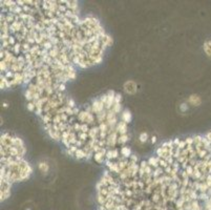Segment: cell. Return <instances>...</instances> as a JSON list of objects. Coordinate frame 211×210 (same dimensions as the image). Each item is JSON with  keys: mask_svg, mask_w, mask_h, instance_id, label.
<instances>
[{"mask_svg": "<svg viewBox=\"0 0 211 210\" xmlns=\"http://www.w3.org/2000/svg\"><path fill=\"white\" fill-rule=\"evenodd\" d=\"M10 192H11V183L1 179V201L9 198Z\"/></svg>", "mask_w": 211, "mask_h": 210, "instance_id": "cell-1", "label": "cell"}, {"mask_svg": "<svg viewBox=\"0 0 211 210\" xmlns=\"http://www.w3.org/2000/svg\"><path fill=\"white\" fill-rule=\"evenodd\" d=\"M7 3H9V4H4V6H7V9H9V12H7V13H10V12H12L13 7L15 6V3H17V2H11V1H7ZM30 3H32V1L26 2V9H27V11H29V10H33V11L35 12V10L33 9V7L36 6V4H30ZM20 6H21V4H20ZM22 7H23V6H22ZM23 10H24V11H26V10H25L24 7H23ZM35 13H36V12H35Z\"/></svg>", "mask_w": 211, "mask_h": 210, "instance_id": "cell-2", "label": "cell"}, {"mask_svg": "<svg viewBox=\"0 0 211 210\" xmlns=\"http://www.w3.org/2000/svg\"><path fill=\"white\" fill-rule=\"evenodd\" d=\"M124 88H125L126 93L128 94H134L137 91V85L133 81H128L124 84Z\"/></svg>", "mask_w": 211, "mask_h": 210, "instance_id": "cell-3", "label": "cell"}, {"mask_svg": "<svg viewBox=\"0 0 211 210\" xmlns=\"http://www.w3.org/2000/svg\"><path fill=\"white\" fill-rule=\"evenodd\" d=\"M203 47H204V52L207 55V57L211 58V40H206Z\"/></svg>", "mask_w": 211, "mask_h": 210, "instance_id": "cell-4", "label": "cell"}, {"mask_svg": "<svg viewBox=\"0 0 211 210\" xmlns=\"http://www.w3.org/2000/svg\"><path fill=\"white\" fill-rule=\"evenodd\" d=\"M189 103L192 104V105H200L202 103V100L199 96H197V95H192V96L189 97Z\"/></svg>", "mask_w": 211, "mask_h": 210, "instance_id": "cell-5", "label": "cell"}, {"mask_svg": "<svg viewBox=\"0 0 211 210\" xmlns=\"http://www.w3.org/2000/svg\"><path fill=\"white\" fill-rule=\"evenodd\" d=\"M130 120H131V115L129 114V111H125L123 114H122V121H124L126 123H129V122H130Z\"/></svg>", "mask_w": 211, "mask_h": 210, "instance_id": "cell-6", "label": "cell"}, {"mask_svg": "<svg viewBox=\"0 0 211 210\" xmlns=\"http://www.w3.org/2000/svg\"><path fill=\"white\" fill-rule=\"evenodd\" d=\"M147 137H148V135H147L146 134H142V135H141V137H140V139H141L142 142H144V141H146V140H147Z\"/></svg>", "mask_w": 211, "mask_h": 210, "instance_id": "cell-7", "label": "cell"}]
</instances>
